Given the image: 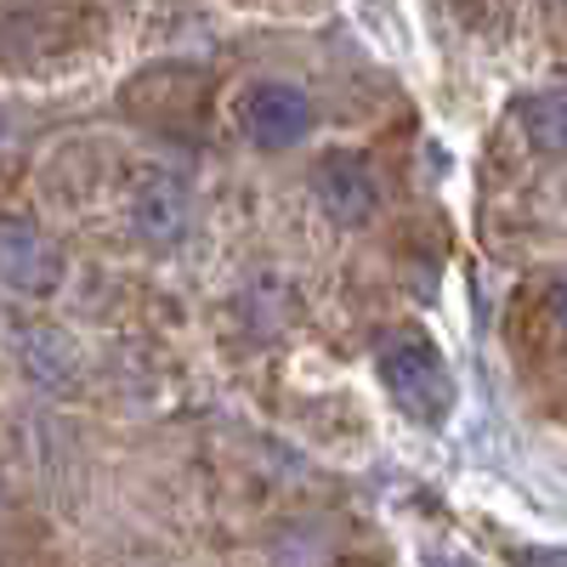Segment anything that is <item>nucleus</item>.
I'll list each match as a JSON object with an SVG mask.
<instances>
[{"label":"nucleus","instance_id":"1","mask_svg":"<svg viewBox=\"0 0 567 567\" xmlns=\"http://www.w3.org/2000/svg\"><path fill=\"white\" fill-rule=\"evenodd\" d=\"M374 369H381V386L392 392V403L420 425H443L454 414V374L420 329H392L374 352Z\"/></svg>","mask_w":567,"mask_h":567},{"label":"nucleus","instance_id":"2","mask_svg":"<svg viewBox=\"0 0 567 567\" xmlns=\"http://www.w3.org/2000/svg\"><path fill=\"white\" fill-rule=\"evenodd\" d=\"M0 284L18 296H52L63 284V250L40 221L0 216Z\"/></svg>","mask_w":567,"mask_h":567},{"label":"nucleus","instance_id":"3","mask_svg":"<svg viewBox=\"0 0 567 567\" xmlns=\"http://www.w3.org/2000/svg\"><path fill=\"white\" fill-rule=\"evenodd\" d=\"M131 227L142 245L176 250L194 233V194H187V182L171 171H142L131 187Z\"/></svg>","mask_w":567,"mask_h":567},{"label":"nucleus","instance_id":"4","mask_svg":"<svg viewBox=\"0 0 567 567\" xmlns=\"http://www.w3.org/2000/svg\"><path fill=\"white\" fill-rule=\"evenodd\" d=\"M239 125L256 148H290L312 131V97L290 80H261L239 97Z\"/></svg>","mask_w":567,"mask_h":567},{"label":"nucleus","instance_id":"5","mask_svg":"<svg viewBox=\"0 0 567 567\" xmlns=\"http://www.w3.org/2000/svg\"><path fill=\"white\" fill-rule=\"evenodd\" d=\"M312 194H318L323 216L341 227H358L381 210V182H374V171L358 154H323L312 171Z\"/></svg>","mask_w":567,"mask_h":567},{"label":"nucleus","instance_id":"6","mask_svg":"<svg viewBox=\"0 0 567 567\" xmlns=\"http://www.w3.org/2000/svg\"><path fill=\"white\" fill-rule=\"evenodd\" d=\"M523 131L539 154L550 159H567V85L556 91H539V97L523 103Z\"/></svg>","mask_w":567,"mask_h":567},{"label":"nucleus","instance_id":"7","mask_svg":"<svg viewBox=\"0 0 567 567\" xmlns=\"http://www.w3.org/2000/svg\"><path fill=\"white\" fill-rule=\"evenodd\" d=\"M516 567H567V550H545V545H516L511 550Z\"/></svg>","mask_w":567,"mask_h":567},{"label":"nucleus","instance_id":"8","mask_svg":"<svg viewBox=\"0 0 567 567\" xmlns=\"http://www.w3.org/2000/svg\"><path fill=\"white\" fill-rule=\"evenodd\" d=\"M550 312H556V318L567 323V272H561V278L550 284Z\"/></svg>","mask_w":567,"mask_h":567},{"label":"nucleus","instance_id":"9","mask_svg":"<svg viewBox=\"0 0 567 567\" xmlns=\"http://www.w3.org/2000/svg\"><path fill=\"white\" fill-rule=\"evenodd\" d=\"M425 567H477V561H465V556H460V561H449L443 550H432V556H425Z\"/></svg>","mask_w":567,"mask_h":567}]
</instances>
